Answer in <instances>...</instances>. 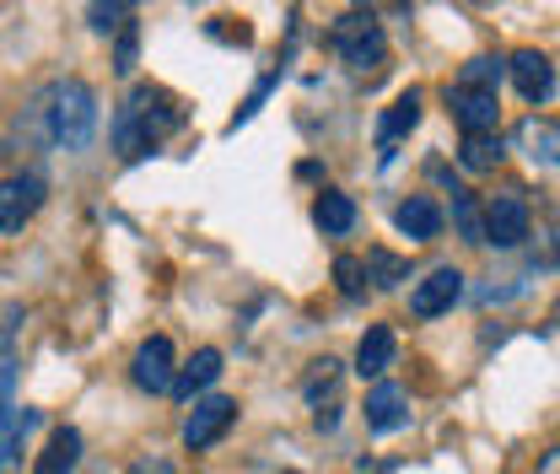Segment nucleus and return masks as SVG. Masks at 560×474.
Masks as SVG:
<instances>
[{"mask_svg":"<svg viewBox=\"0 0 560 474\" xmlns=\"http://www.w3.org/2000/svg\"><path fill=\"white\" fill-rule=\"evenodd\" d=\"M130 16H136V5H86V22H92L97 33H114V27H130Z\"/></svg>","mask_w":560,"mask_h":474,"instance_id":"24","label":"nucleus"},{"mask_svg":"<svg viewBox=\"0 0 560 474\" xmlns=\"http://www.w3.org/2000/svg\"><path fill=\"white\" fill-rule=\"evenodd\" d=\"M313 221H318L329 238H346L350 227H355V200H350V195H340V189H324V195H318V205H313Z\"/></svg>","mask_w":560,"mask_h":474,"instance_id":"18","label":"nucleus"},{"mask_svg":"<svg viewBox=\"0 0 560 474\" xmlns=\"http://www.w3.org/2000/svg\"><path fill=\"white\" fill-rule=\"evenodd\" d=\"M285 474H296V470H285Z\"/></svg>","mask_w":560,"mask_h":474,"instance_id":"29","label":"nucleus"},{"mask_svg":"<svg viewBox=\"0 0 560 474\" xmlns=\"http://www.w3.org/2000/svg\"><path fill=\"white\" fill-rule=\"evenodd\" d=\"M178 125H184V108H178L167 92L136 86V92L125 97L119 119H114V146H119L125 162H136V157H145V151H156Z\"/></svg>","mask_w":560,"mask_h":474,"instance_id":"1","label":"nucleus"},{"mask_svg":"<svg viewBox=\"0 0 560 474\" xmlns=\"http://www.w3.org/2000/svg\"><path fill=\"white\" fill-rule=\"evenodd\" d=\"M49 200V184L44 173H11L0 178V232H22Z\"/></svg>","mask_w":560,"mask_h":474,"instance_id":"5","label":"nucleus"},{"mask_svg":"<svg viewBox=\"0 0 560 474\" xmlns=\"http://www.w3.org/2000/svg\"><path fill=\"white\" fill-rule=\"evenodd\" d=\"M335 389H340V361H335V356L313 361V367H307V378H302V394H307V405H324V400H335Z\"/></svg>","mask_w":560,"mask_h":474,"instance_id":"19","label":"nucleus"},{"mask_svg":"<svg viewBox=\"0 0 560 474\" xmlns=\"http://www.w3.org/2000/svg\"><path fill=\"white\" fill-rule=\"evenodd\" d=\"M416 125H420V92H399V97L388 103L383 125H377V136H383V151H388V146H399V140L410 136Z\"/></svg>","mask_w":560,"mask_h":474,"instance_id":"17","label":"nucleus"},{"mask_svg":"<svg viewBox=\"0 0 560 474\" xmlns=\"http://www.w3.org/2000/svg\"><path fill=\"white\" fill-rule=\"evenodd\" d=\"M458 162H464L469 173H490V167L501 162V136H464Z\"/></svg>","mask_w":560,"mask_h":474,"instance_id":"21","label":"nucleus"},{"mask_svg":"<svg viewBox=\"0 0 560 474\" xmlns=\"http://www.w3.org/2000/svg\"><path fill=\"white\" fill-rule=\"evenodd\" d=\"M447 103H453V119H458L464 136H495V125H501V92H490V86H453Z\"/></svg>","mask_w":560,"mask_h":474,"instance_id":"9","label":"nucleus"},{"mask_svg":"<svg viewBox=\"0 0 560 474\" xmlns=\"http://www.w3.org/2000/svg\"><path fill=\"white\" fill-rule=\"evenodd\" d=\"M501 76H506V66L495 55H475V60H464L453 86H490V92H501Z\"/></svg>","mask_w":560,"mask_h":474,"instance_id":"22","label":"nucleus"},{"mask_svg":"<svg viewBox=\"0 0 560 474\" xmlns=\"http://www.w3.org/2000/svg\"><path fill=\"white\" fill-rule=\"evenodd\" d=\"M130 474H173V470H167V464H136Z\"/></svg>","mask_w":560,"mask_h":474,"instance_id":"28","label":"nucleus"},{"mask_svg":"<svg viewBox=\"0 0 560 474\" xmlns=\"http://www.w3.org/2000/svg\"><path fill=\"white\" fill-rule=\"evenodd\" d=\"M44 103L49 108H38V114H44L49 140L66 146V151H86L92 130H97V97H92V86L86 81H55Z\"/></svg>","mask_w":560,"mask_h":474,"instance_id":"2","label":"nucleus"},{"mask_svg":"<svg viewBox=\"0 0 560 474\" xmlns=\"http://www.w3.org/2000/svg\"><path fill=\"white\" fill-rule=\"evenodd\" d=\"M405 420H410V394L399 383H377L366 394V426L372 431H399Z\"/></svg>","mask_w":560,"mask_h":474,"instance_id":"13","label":"nucleus"},{"mask_svg":"<svg viewBox=\"0 0 560 474\" xmlns=\"http://www.w3.org/2000/svg\"><path fill=\"white\" fill-rule=\"evenodd\" d=\"M458 297H464V275L453 265H436V270H425L410 286V313L416 319H442V313L458 308Z\"/></svg>","mask_w":560,"mask_h":474,"instance_id":"7","label":"nucleus"},{"mask_svg":"<svg viewBox=\"0 0 560 474\" xmlns=\"http://www.w3.org/2000/svg\"><path fill=\"white\" fill-rule=\"evenodd\" d=\"M506 76H512V86H517V97L523 103H550V92H556V66H550V55H539V49H517L512 60H506Z\"/></svg>","mask_w":560,"mask_h":474,"instance_id":"10","label":"nucleus"},{"mask_svg":"<svg viewBox=\"0 0 560 474\" xmlns=\"http://www.w3.org/2000/svg\"><path fill=\"white\" fill-rule=\"evenodd\" d=\"M329 44H335V55H340L350 70L383 66V55H388V38H383V27H377L372 11H346V16L329 27Z\"/></svg>","mask_w":560,"mask_h":474,"instance_id":"3","label":"nucleus"},{"mask_svg":"<svg viewBox=\"0 0 560 474\" xmlns=\"http://www.w3.org/2000/svg\"><path fill=\"white\" fill-rule=\"evenodd\" d=\"M361 265H366V280H377L383 291H394V286L410 275V265H405L399 254H388V248H366V259H361Z\"/></svg>","mask_w":560,"mask_h":474,"instance_id":"20","label":"nucleus"},{"mask_svg":"<svg viewBox=\"0 0 560 474\" xmlns=\"http://www.w3.org/2000/svg\"><path fill=\"white\" fill-rule=\"evenodd\" d=\"M394 356H399V339L388 324H366V335L355 345V372L361 378H383L388 367H394Z\"/></svg>","mask_w":560,"mask_h":474,"instance_id":"12","label":"nucleus"},{"mask_svg":"<svg viewBox=\"0 0 560 474\" xmlns=\"http://www.w3.org/2000/svg\"><path fill=\"white\" fill-rule=\"evenodd\" d=\"M136 49H140V33H136V22H130V27L119 33V49H114V70H119V76L136 70Z\"/></svg>","mask_w":560,"mask_h":474,"instance_id":"25","label":"nucleus"},{"mask_svg":"<svg viewBox=\"0 0 560 474\" xmlns=\"http://www.w3.org/2000/svg\"><path fill=\"white\" fill-rule=\"evenodd\" d=\"M361 275H366V265H361V259H335V280H340V291H346V297H361Z\"/></svg>","mask_w":560,"mask_h":474,"instance_id":"26","label":"nucleus"},{"mask_svg":"<svg viewBox=\"0 0 560 474\" xmlns=\"http://www.w3.org/2000/svg\"><path fill=\"white\" fill-rule=\"evenodd\" d=\"M512 140L534 157V162H550V167H560V125H550V119H523L517 130H512Z\"/></svg>","mask_w":560,"mask_h":474,"instance_id":"16","label":"nucleus"},{"mask_svg":"<svg viewBox=\"0 0 560 474\" xmlns=\"http://www.w3.org/2000/svg\"><path fill=\"white\" fill-rule=\"evenodd\" d=\"M539 474H560V442L545 453V459H539Z\"/></svg>","mask_w":560,"mask_h":474,"instance_id":"27","label":"nucleus"},{"mask_svg":"<svg viewBox=\"0 0 560 474\" xmlns=\"http://www.w3.org/2000/svg\"><path fill=\"white\" fill-rule=\"evenodd\" d=\"M232 420H237V400H226V394H206V400H195L189 420H184V448H189V453L215 448V442L226 437V426H232Z\"/></svg>","mask_w":560,"mask_h":474,"instance_id":"6","label":"nucleus"},{"mask_svg":"<svg viewBox=\"0 0 560 474\" xmlns=\"http://www.w3.org/2000/svg\"><path fill=\"white\" fill-rule=\"evenodd\" d=\"M75 464H81V431L75 426H55L33 474H75Z\"/></svg>","mask_w":560,"mask_h":474,"instance_id":"14","label":"nucleus"},{"mask_svg":"<svg viewBox=\"0 0 560 474\" xmlns=\"http://www.w3.org/2000/svg\"><path fill=\"white\" fill-rule=\"evenodd\" d=\"M215 378H221V350H210V345H206V350H195V361H189V367H178L173 394L195 405V400H206V389L215 383Z\"/></svg>","mask_w":560,"mask_h":474,"instance_id":"15","label":"nucleus"},{"mask_svg":"<svg viewBox=\"0 0 560 474\" xmlns=\"http://www.w3.org/2000/svg\"><path fill=\"white\" fill-rule=\"evenodd\" d=\"M130 378H136L140 394H173V383H178V356H173V339H167V335L140 339L136 356H130Z\"/></svg>","mask_w":560,"mask_h":474,"instance_id":"4","label":"nucleus"},{"mask_svg":"<svg viewBox=\"0 0 560 474\" xmlns=\"http://www.w3.org/2000/svg\"><path fill=\"white\" fill-rule=\"evenodd\" d=\"M394 227L410 243H431V238H442V205L431 200V195H410V200L394 210Z\"/></svg>","mask_w":560,"mask_h":474,"instance_id":"11","label":"nucleus"},{"mask_svg":"<svg viewBox=\"0 0 560 474\" xmlns=\"http://www.w3.org/2000/svg\"><path fill=\"white\" fill-rule=\"evenodd\" d=\"M528 232H534V216H528L523 195L506 189V195H495L486 205V243H495V248H523Z\"/></svg>","mask_w":560,"mask_h":474,"instance_id":"8","label":"nucleus"},{"mask_svg":"<svg viewBox=\"0 0 560 474\" xmlns=\"http://www.w3.org/2000/svg\"><path fill=\"white\" fill-rule=\"evenodd\" d=\"M453 221H458V232H464V243H486V210L475 205V195H464V189H453Z\"/></svg>","mask_w":560,"mask_h":474,"instance_id":"23","label":"nucleus"}]
</instances>
